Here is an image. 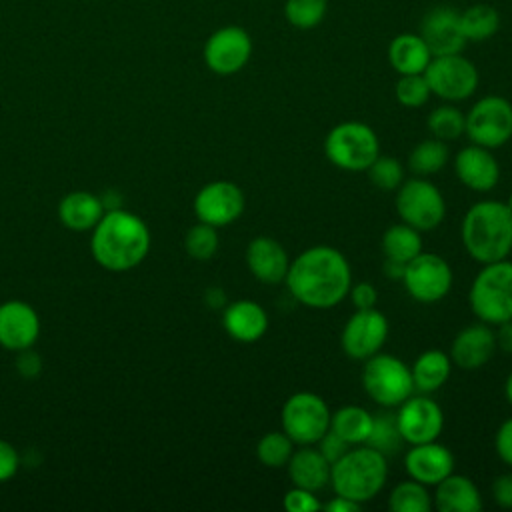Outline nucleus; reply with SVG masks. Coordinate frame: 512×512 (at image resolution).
<instances>
[{
  "label": "nucleus",
  "instance_id": "1",
  "mask_svg": "<svg viewBox=\"0 0 512 512\" xmlns=\"http://www.w3.org/2000/svg\"><path fill=\"white\" fill-rule=\"evenodd\" d=\"M284 284L298 304L312 310H330L348 296L352 268L338 248L316 244L290 260Z\"/></svg>",
  "mask_w": 512,
  "mask_h": 512
},
{
  "label": "nucleus",
  "instance_id": "2",
  "mask_svg": "<svg viewBox=\"0 0 512 512\" xmlns=\"http://www.w3.org/2000/svg\"><path fill=\"white\" fill-rule=\"evenodd\" d=\"M92 230V256L106 270H130L138 266L150 250V230L146 222L128 210L112 208L104 212Z\"/></svg>",
  "mask_w": 512,
  "mask_h": 512
},
{
  "label": "nucleus",
  "instance_id": "3",
  "mask_svg": "<svg viewBox=\"0 0 512 512\" xmlns=\"http://www.w3.org/2000/svg\"><path fill=\"white\" fill-rule=\"evenodd\" d=\"M462 246L478 264L508 258L512 252V212L502 200L474 202L462 216Z\"/></svg>",
  "mask_w": 512,
  "mask_h": 512
},
{
  "label": "nucleus",
  "instance_id": "4",
  "mask_svg": "<svg viewBox=\"0 0 512 512\" xmlns=\"http://www.w3.org/2000/svg\"><path fill=\"white\" fill-rule=\"evenodd\" d=\"M388 480V456L368 444L350 446L330 464V488L334 494L358 504L374 500Z\"/></svg>",
  "mask_w": 512,
  "mask_h": 512
},
{
  "label": "nucleus",
  "instance_id": "5",
  "mask_svg": "<svg viewBox=\"0 0 512 512\" xmlns=\"http://www.w3.org/2000/svg\"><path fill=\"white\" fill-rule=\"evenodd\" d=\"M468 304L484 324L498 326L512 320V260L482 264L470 284Z\"/></svg>",
  "mask_w": 512,
  "mask_h": 512
},
{
  "label": "nucleus",
  "instance_id": "6",
  "mask_svg": "<svg viewBox=\"0 0 512 512\" xmlns=\"http://www.w3.org/2000/svg\"><path fill=\"white\" fill-rule=\"evenodd\" d=\"M324 154L330 164L346 172H366L380 156L376 130L360 120H344L332 126L324 138Z\"/></svg>",
  "mask_w": 512,
  "mask_h": 512
},
{
  "label": "nucleus",
  "instance_id": "7",
  "mask_svg": "<svg viewBox=\"0 0 512 512\" xmlns=\"http://www.w3.org/2000/svg\"><path fill=\"white\" fill-rule=\"evenodd\" d=\"M360 380L366 396L380 408L394 410L414 394L410 366L402 358L382 350L364 360Z\"/></svg>",
  "mask_w": 512,
  "mask_h": 512
},
{
  "label": "nucleus",
  "instance_id": "8",
  "mask_svg": "<svg viewBox=\"0 0 512 512\" xmlns=\"http://www.w3.org/2000/svg\"><path fill=\"white\" fill-rule=\"evenodd\" d=\"M394 206L400 222L420 230L432 232L446 218V200L440 188L424 176L406 178L394 196Z\"/></svg>",
  "mask_w": 512,
  "mask_h": 512
},
{
  "label": "nucleus",
  "instance_id": "9",
  "mask_svg": "<svg viewBox=\"0 0 512 512\" xmlns=\"http://www.w3.org/2000/svg\"><path fill=\"white\" fill-rule=\"evenodd\" d=\"M330 416L332 410L320 394L300 390L284 400L280 424L296 446H314L330 428Z\"/></svg>",
  "mask_w": 512,
  "mask_h": 512
},
{
  "label": "nucleus",
  "instance_id": "10",
  "mask_svg": "<svg viewBox=\"0 0 512 512\" xmlns=\"http://www.w3.org/2000/svg\"><path fill=\"white\" fill-rule=\"evenodd\" d=\"M464 120V134L472 144L496 150L512 138V102L500 94L478 98Z\"/></svg>",
  "mask_w": 512,
  "mask_h": 512
},
{
  "label": "nucleus",
  "instance_id": "11",
  "mask_svg": "<svg viewBox=\"0 0 512 512\" xmlns=\"http://www.w3.org/2000/svg\"><path fill=\"white\" fill-rule=\"evenodd\" d=\"M424 78L430 86L432 96H438L440 100L452 104L468 100L480 84L476 64L462 52L432 56L430 64L424 70Z\"/></svg>",
  "mask_w": 512,
  "mask_h": 512
},
{
  "label": "nucleus",
  "instance_id": "12",
  "mask_svg": "<svg viewBox=\"0 0 512 512\" xmlns=\"http://www.w3.org/2000/svg\"><path fill=\"white\" fill-rule=\"evenodd\" d=\"M400 282L412 300L420 304H436L452 290L454 272L446 258L422 250L410 262H406Z\"/></svg>",
  "mask_w": 512,
  "mask_h": 512
},
{
  "label": "nucleus",
  "instance_id": "13",
  "mask_svg": "<svg viewBox=\"0 0 512 512\" xmlns=\"http://www.w3.org/2000/svg\"><path fill=\"white\" fill-rule=\"evenodd\" d=\"M390 322L384 312L374 308H360L350 314L340 332L342 352L352 360H368L380 352L388 340Z\"/></svg>",
  "mask_w": 512,
  "mask_h": 512
},
{
  "label": "nucleus",
  "instance_id": "14",
  "mask_svg": "<svg viewBox=\"0 0 512 512\" xmlns=\"http://www.w3.org/2000/svg\"><path fill=\"white\" fill-rule=\"evenodd\" d=\"M252 56V36L238 24L216 28L204 42L202 58L210 72L232 76L240 72Z\"/></svg>",
  "mask_w": 512,
  "mask_h": 512
},
{
  "label": "nucleus",
  "instance_id": "15",
  "mask_svg": "<svg viewBox=\"0 0 512 512\" xmlns=\"http://www.w3.org/2000/svg\"><path fill=\"white\" fill-rule=\"evenodd\" d=\"M394 414L400 436L408 446L438 440L444 430V410L430 394H410L396 406Z\"/></svg>",
  "mask_w": 512,
  "mask_h": 512
},
{
  "label": "nucleus",
  "instance_id": "16",
  "mask_svg": "<svg viewBox=\"0 0 512 512\" xmlns=\"http://www.w3.org/2000/svg\"><path fill=\"white\" fill-rule=\"evenodd\" d=\"M192 206L198 222L222 228L242 216L246 208V196L238 184L230 180H214L196 192Z\"/></svg>",
  "mask_w": 512,
  "mask_h": 512
},
{
  "label": "nucleus",
  "instance_id": "17",
  "mask_svg": "<svg viewBox=\"0 0 512 512\" xmlns=\"http://www.w3.org/2000/svg\"><path fill=\"white\" fill-rule=\"evenodd\" d=\"M418 34L430 48L432 56L456 54L468 44L460 28V10L448 4L430 8L420 20Z\"/></svg>",
  "mask_w": 512,
  "mask_h": 512
},
{
  "label": "nucleus",
  "instance_id": "18",
  "mask_svg": "<svg viewBox=\"0 0 512 512\" xmlns=\"http://www.w3.org/2000/svg\"><path fill=\"white\" fill-rule=\"evenodd\" d=\"M456 458L452 450L438 440L410 444L404 454V470L408 478L418 480L424 486H436L448 474L454 472Z\"/></svg>",
  "mask_w": 512,
  "mask_h": 512
},
{
  "label": "nucleus",
  "instance_id": "19",
  "mask_svg": "<svg viewBox=\"0 0 512 512\" xmlns=\"http://www.w3.org/2000/svg\"><path fill=\"white\" fill-rule=\"evenodd\" d=\"M456 178L472 192H490L500 182V164L490 148L468 144L454 156Z\"/></svg>",
  "mask_w": 512,
  "mask_h": 512
},
{
  "label": "nucleus",
  "instance_id": "20",
  "mask_svg": "<svg viewBox=\"0 0 512 512\" xmlns=\"http://www.w3.org/2000/svg\"><path fill=\"white\" fill-rule=\"evenodd\" d=\"M496 336L490 324L474 322L464 326L450 344V360L460 370H478L496 354Z\"/></svg>",
  "mask_w": 512,
  "mask_h": 512
},
{
  "label": "nucleus",
  "instance_id": "21",
  "mask_svg": "<svg viewBox=\"0 0 512 512\" xmlns=\"http://www.w3.org/2000/svg\"><path fill=\"white\" fill-rule=\"evenodd\" d=\"M246 266L250 274L262 284L284 282L290 266V256L286 248L272 236H254L246 246Z\"/></svg>",
  "mask_w": 512,
  "mask_h": 512
},
{
  "label": "nucleus",
  "instance_id": "22",
  "mask_svg": "<svg viewBox=\"0 0 512 512\" xmlns=\"http://www.w3.org/2000/svg\"><path fill=\"white\" fill-rule=\"evenodd\" d=\"M40 334V320L36 310L22 300H8L0 304V344L8 350L20 352L30 348Z\"/></svg>",
  "mask_w": 512,
  "mask_h": 512
},
{
  "label": "nucleus",
  "instance_id": "23",
  "mask_svg": "<svg viewBox=\"0 0 512 512\" xmlns=\"http://www.w3.org/2000/svg\"><path fill=\"white\" fill-rule=\"evenodd\" d=\"M222 326L232 340L242 344H252L266 334L268 312L256 300L240 298L224 306Z\"/></svg>",
  "mask_w": 512,
  "mask_h": 512
},
{
  "label": "nucleus",
  "instance_id": "24",
  "mask_svg": "<svg viewBox=\"0 0 512 512\" xmlns=\"http://www.w3.org/2000/svg\"><path fill=\"white\" fill-rule=\"evenodd\" d=\"M434 488L432 504L440 512H480L484 508L478 486L464 474L452 472Z\"/></svg>",
  "mask_w": 512,
  "mask_h": 512
},
{
  "label": "nucleus",
  "instance_id": "25",
  "mask_svg": "<svg viewBox=\"0 0 512 512\" xmlns=\"http://www.w3.org/2000/svg\"><path fill=\"white\" fill-rule=\"evenodd\" d=\"M286 470L292 486L320 492L330 484V462L316 446L294 448Z\"/></svg>",
  "mask_w": 512,
  "mask_h": 512
},
{
  "label": "nucleus",
  "instance_id": "26",
  "mask_svg": "<svg viewBox=\"0 0 512 512\" xmlns=\"http://www.w3.org/2000/svg\"><path fill=\"white\" fill-rule=\"evenodd\" d=\"M386 56H388V64L398 76L424 74L426 66L432 60V52L418 32L396 34L388 44Z\"/></svg>",
  "mask_w": 512,
  "mask_h": 512
},
{
  "label": "nucleus",
  "instance_id": "27",
  "mask_svg": "<svg viewBox=\"0 0 512 512\" xmlns=\"http://www.w3.org/2000/svg\"><path fill=\"white\" fill-rule=\"evenodd\" d=\"M452 360L450 354L438 348L424 350L416 356V360L410 366L412 382H414V392L420 394H434L440 390L450 374H452Z\"/></svg>",
  "mask_w": 512,
  "mask_h": 512
},
{
  "label": "nucleus",
  "instance_id": "28",
  "mask_svg": "<svg viewBox=\"0 0 512 512\" xmlns=\"http://www.w3.org/2000/svg\"><path fill=\"white\" fill-rule=\"evenodd\" d=\"M58 216H60V222L70 230H76V232L92 230L98 224V220L104 216V204H102V198H98L92 192H86V190L70 192L60 200Z\"/></svg>",
  "mask_w": 512,
  "mask_h": 512
},
{
  "label": "nucleus",
  "instance_id": "29",
  "mask_svg": "<svg viewBox=\"0 0 512 512\" xmlns=\"http://www.w3.org/2000/svg\"><path fill=\"white\" fill-rule=\"evenodd\" d=\"M374 414L360 404H344L330 416V430H334L350 446L366 444L372 430Z\"/></svg>",
  "mask_w": 512,
  "mask_h": 512
},
{
  "label": "nucleus",
  "instance_id": "30",
  "mask_svg": "<svg viewBox=\"0 0 512 512\" xmlns=\"http://www.w3.org/2000/svg\"><path fill=\"white\" fill-rule=\"evenodd\" d=\"M460 28L466 42H486L500 28V12L490 4H472L460 10Z\"/></svg>",
  "mask_w": 512,
  "mask_h": 512
},
{
  "label": "nucleus",
  "instance_id": "31",
  "mask_svg": "<svg viewBox=\"0 0 512 512\" xmlns=\"http://www.w3.org/2000/svg\"><path fill=\"white\" fill-rule=\"evenodd\" d=\"M382 252L386 258L406 264L422 252V232L404 222L392 224L382 234Z\"/></svg>",
  "mask_w": 512,
  "mask_h": 512
},
{
  "label": "nucleus",
  "instance_id": "32",
  "mask_svg": "<svg viewBox=\"0 0 512 512\" xmlns=\"http://www.w3.org/2000/svg\"><path fill=\"white\" fill-rule=\"evenodd\" d=\"M450 160V150H448V142H442L434 136L420 140L410 156H408V170L414 176H432L436 172H440Z\"/></svg>",
  "mask_w": 512,
  "mask_h": 512
},
{
  "label": "nucleus",
  "instance_id": "33",
  "mask_svg": "<svg viewBox=\"0 0 512 512\" xmlns=\"http://www.w3.org/2000/svg\"><path fill=\"white\" fill-rule=\"evenodd\" d=\"M388 508L394 512H430L434 504L428 486L408 478L392 488L388 496Z\"/></svg>",
  "mask_w": 512,
  "mask_h": 512
},
{
  "label": "nucleus",
  "instance_id": "34",
  "mask_svg": "<svg viewBox=\"0 0 512 512\" xmlns=\"http://www.w3.org/2000/svg\"><path fill=\"white\" fill-rule=\"evenodd\" d=\"M366 444L376 448L384 456H394L404 448L406 442L400 436V430L396 424V414L390 412V408H382L380 412L374 414L372 430H370Z\"/></svg>",
  "mask_w": 512,
  "mask_h": 512
},
{
  "label": "nucleus",
  "instance_id": "35",
  "mask_svg": "<svg viewBox=\"0 0 512 512\" xmlns=\"http://www.w3.org/2000/svg\"><path fill=\"white\" fill-rule=\"evenodd\" d=\"M296 444L284 430H270L256 442V458L266 468H286Z\"/></svg>",
  "mask_w": 512,
  "mask_h": 512
},
{
  "label": "nucleus",
  "instance_id": "36",
  "mask_svg": "<svg viewBox=\"0 0 512 512\" xmlns=\"http://www.w3.org/2000/svg\"><path fill=\"white\" fill-rule=\"evenodd\" d=\"M464 114L460 108H456L452 102L436 106L428 118L426 126L430 130V136L442 140V142H452L458 140L464 134Z\"/></svg>",
  "mask_w": 512,
  "mask_h": 512
},
{
  "label": "nucleus",
  "instance_id": "37",
  "mask_svg": "<svg viewBox=\"0 0 512 512\" xmlns=\"http://www.w3.org/2000/svg\"><path fill=\"white\" fill-rule=\"evenodd\" d=\"M328 12V0H286L284 18L296 30H312L322 24Z\"/></svg>",
  "mask_w": 512,
  "mask_h": 512
},
{
  "label": "nucleus",
  "instance_id": "38",
  "mask_svg": "<svg viewBox=\"0 0 512 512\" xmlns=\"http://www.w3.org/2000/svg\"><path fill=\"white\" fill-rule=\"evenodd\" d=\"M368 180L384 190V192H396V188L406 180V168L396 156H384L380 154L368 168H366Z\"/></svg>",
  "mask_w": 512,
  "mask_h": 512
},
{
  "label": "nucleus",
  "instance_id": "39",
  "mask_svg": "<svg viewBox=\"0 0 512 512\" xmlns=\"http://www.w3.org/2000/svg\"><path fill=\"white\" fill-rule=\"evenodd\" d=\"M218 228L198 222L184 236V248L194 260H210L218 250Z\"/></svg>",
  "mask_w": 512,
  "mask_h": 512
},
{
  "label": "nucleus",
  "instance_id": "40",
  "mask_svg": "<svg viewBox=\"0 0 512 512\" xmlns=\"http://www.w3.org/2000/svg\"><path fill=\"white\" fill-rule=\"evenodd\" d=\"M394 96L404 108H420L430 100L432 92L424 74H402L394 84Z\"/></svg>",
  "mask_w": 512,
  "mask_h": 512
},
{
  "label": "nucleus",
  "instance_id": "41",
  "mask_svg": "<svg viewBox=\"0 0 512 512\" xmlns=\"http://www.w3.org/2000/svg\"><path fill=\"white\" fill-rule=\"evenodd\" d=\"M282 506L288 512H320L322 510V502L318 498V492L300 488V486H292L284 498H282Z\"/></svg>",
  "mask_w": 512,
  "mask_h": 512
},
{
  "label": "nucleus",
  "instance_id": "42",
  "mask_svg": "<svg viewBox=\"0 0 512 512\" xmlns=\"http://www.w3.org/2000/svg\"><path fill=\"white\" fill-rule=\"evenodd\" d=\"M494 450H496V456L508 466L512 468V416L506 418L496 434H494Z\"/></svg>",
  "mask_w": 512,
  "mask_h": 512
},
{
  "label": "nucleus",
  "instance_id": "43",
  "mask_svg": "<svg viewBox=\"0 0 512 512\" xmlns=\"http://www.w3.org/2000/svg\"><path fill=\"white\" fill-rule=\"evenodd\" d=\"M320 452H322V456L332 464V462H336L348 448H350V444L346 442V440H342L334 430H326L324 432V436L314 444Z\"/></svg>",
  "mask_w": 512,
  "mask_h": 512
},
{
  "label": "nucleus",
  "instance_id": "44",
  "mask_svg": "<svg viewBox=\"0 0 512 512\" xmlns=\"http://www.w3.org/2000/svg\"><path fill=\"white\" fill-rule=\"evenodd\" d=\"M348 298L354 304V310L360 308H374L378 302V290L372 282H352L348 290Z\"/></svg>",
  "mask_w": 512,
  "mask_h": 512
},
{
  "label": "nucleus",
  "instance_id": "45",
  "mask_svg": "<svg viewBox=\"0 0 512 512\" xmlns=\"http://www.w3.org/2000/svg\"><path fill=\"white\" fill-rule=\"evenodd\" d=\"M490 492H492V500H494L500 508L512 510V472L498 474V476L492 480Z\"/></svg>",
  "mask_w": 512,
  "mask_h": 512
},
{
  "label": "nucleus",
  "instance_id": "46",
  "mask_svg": "<svg viewBox=\"0 0 512 512\" xmlns=\"http://www.w3.org/2000/svg\"><path fill=\"white\" fill-rule=\"evenodd\" d=\"M18 466H20V456L16 448L10 442L0 440V482L10 480L18 472Z\"/></svg>",
  "mask_w": 512,
  "mask_h": 512
},
{
  "label": "nucleus",
  "instance_id": "47",
  "mask_svg": "<svg viewBox=\"0 0 512 512\" xmlns=\"http://www.w3.org/2000/svg\"><path fill=\"white\" fill-rule=\"evenodd\" d=\"M16 370H18L24 378H34V376L40 374V370H42V358L32 350V346L18 352Z\"/></svg>",
  "mask_w": 512,
  "mask_h": 512
},
{
  "label": "nucleus",
  "instance_id": "48",
  "mask_svg": "<svg viewBox=\"0 0 512 512\" xmlns=\"http://www.w3.org/2000/svg\"><path fill=\"white\" fill-rule=\"evenodd\" d=\"M360 508H362V504H358L350 498L338 496V494H334L328 502H322V510H326V512H358Z\"/></svg>",
  "mask_w": 512,
  "mask_h": 512
},
{
  "label": "nucleus",
  "instance_id": "49",
  "mask_svg": "<svg viewBox=\"0 0 512 512\" xmlns=\"http://www.w3.org/2000/svg\"><path fill=\"white\" fill-rule=\"evenodd\" d=\"M494 336H496V348L502 350L504 354H512V320L498 324L494 330Z\"/></svg>",
  "mask_w": 512,
  "mask_h": 512
},
{
  "label": "nucleus",
  "instance_id": "50",
  "mask_svg": "<svg viewBox=\"0 0 512 512\" xmlns=\"http://www.w3.org/2000/svg\"><path fill=\"white\" fill-rule=\"evenodd\" d=\"M404 262H398V260H392V258H384V276L386 278H392V280H402V274H404Z\"/></svg>",
  "mask_w": 512,
  "mask_h": 512
},
{
  "label": "nucleus",
  "instance_id": "51",
  "mask_svg": "<svg viewBox=\"0 0 512 512\" xmlns=\"http://www.w3.org/2000/svg\"><path fill=\"white\" fill-rule=\"evenodd\" d=\"M206 302L210 308H224L228 304L226 294L220 288H210L206 294Z\"/></svg>",
  "mask_w": 512,
  "mask_h": 512
},
{
  "label": "nucleus",
  "instance_id": "52",
  "mask_svg": "<svg viewBox=\"0 0 512 512\" xmlns=\"http://www.w3.org/2000/svg\"><path fill=\"white\" fill-rule=\"evenodd\" d=\"M504 396H506L508 404L512 406V372L506 376V382H504Z\"/></svg>",
  "mask_w": 512,
  "mask_h": 512
},
{
  "label": "nucleus",
  "instance_id": "53",
  "mask_svg": "<svg viewBox=\"0 0 512 512\" xmlns=\"http://www.w3.org/2000/svg\"><path fill=\"white\" fill-rule=\"evenodd\" d=\"M506 206H508L510 212H512V192H510V196H508V200H506Z\"/></svg>",
  "mask_w": 512,
  "mask_h": 512
}]
</instances>
